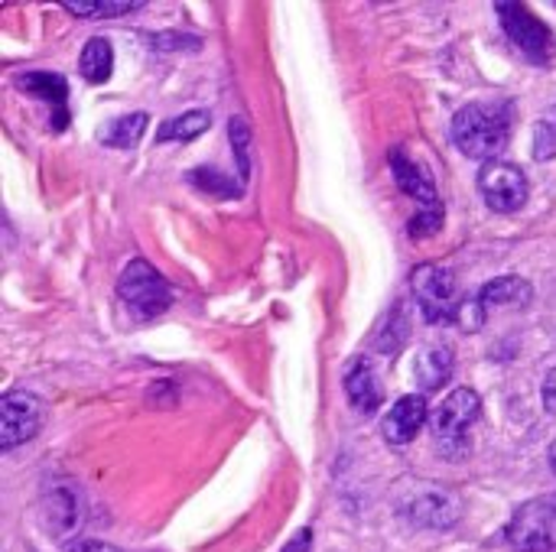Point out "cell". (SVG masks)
Returning a JSON list of instances; mask_svg holds the SVG:
<instances>
[{
	"label": "cell",
	"mask_w": 556,
	"mask_h": 552,
	"mask_svg": "<svg viewBox=\"0 0 556 552\" xmlns=\"http://www.w3.org/2000/svg\"><path fill=\"white\" fill-rule=\"evenodd\" d=\"M544 407H547V413H556V368L544 381Z\"/></svg>",
	"instance_id": "cell-26"
},
{
	"label": "cell",
	"mask_w": 556,
	"mask_h": 552,
	"mask_svg": "<svg viewBox=\"0 0 556 552\" xmlns=\"http://www.w3.org/2000/svg\"><path fill=\"white\" fill-rule=\"evenodd\" d=\"M13 85H16L20 91H26V94H33V98H39V101H46V104L55 107L52 130H62V127H65V120H68V111H65L68 85H65L62 75H55V72H20V75L13 78Z\"/></svg>",
	"instance_id": "cell-13"
},
{
	"label": "cell",
	"mask_w": 556,
	"mask_h": 552,
	"mask_svg": "<svg viewBox=\"0 0 556 552\" xmlns=\"http://www.w3.org/2000/svg\"><path fill=\"white\" fill-rule=\"evenodd\" d=\"M401 514L424 530H450L459 524L463 517V504L453 491H440V488H424L417 495H410L401 504Z\"/></svg>",
	"instance_id": "cell-9"
},
{
	"label": "cell",
	"mask_w": 556,
	"mask_h": 552,
	"mask_svg": "<svg viewBox=\"0 0 556 552\" xmlns=\"http://www.w3.org/2000/svg\"><path fill=\"white\" fill-rule=\"evenodd\" d=\"M482 416V400L472 387H456L433 413L430 429L440 442H463V436L472 429V423Z\"/></svg>",
	"instance_id": "cell-8"
},
{
	"label": "cell",
	"mask_w": 556,
	"mask_h": 552,
	"mask_svg": "<svg viewBox=\"0 0 556 552\" xmlns=\"http://www.w3.org/2000/svg\"><path fill=\"white\" fill-rule=\"evenodd\" d=\"M68 552H117V550H114V547H108V543H98V540H81V543L68 547Z\"/></svg>",
	"instance_id": "cell-27"
},
{
	"label": "cell",
	"mask_w": 556,
	"mask_h": 552,
	"mask_svg": "<svg viewBox=\"0 0 556 552\" xmlns=\"http://www.w3.org/2000/svg\"><path fill=\"white\" fill-rule=\"evenodd\" d=\"M453 322H456L463 332H479V329L485 325V306H482L479 299H463Z\"/></svg>",
	"instance_id": "cell-24"
},
{
	"label": "cell",
	"mask_w": 556,
	"mask_h": 552,
	"mask_svg": "<svg viewBox=\"0 0 556 552\" xmlns=\"http://www.w3.org/2000/svg\"><path fill=\"white\" fill-rule=\"evenodd\" d=\"M508 543L518 552H554L556 550V495L534 498L515 511L508 530Z\"/></svg>",
	"instance_id": "cell-4"
},
{
	"label": "cell",
	"mask_w": 556,
	"mask_h": 552,
	"mask_svg": "<svg viewBox=\"0 0 556 552\" xmlns=\"http://www.w3.org/2000/svg\"><path fill=\"white\" fill-rule=\"evenodd\" d=\"M556 156V107L534 127V159L547 163Z\"/></svg>",
	"instance_id": "cell-23"
},
{
	"label": "cell",
	"mask_w": 556,
	"mask_h": 552,
	"mask_svg": "<svg viewBox=\"0 0 556 552\" xmlns=\"http://www.w3.org/2000/svg\"><path fill=\"white\" fill-rule=\"evenodd\" d=\"M345 397L358 413H378V407L384 403V387L378 381V371L371 364V358H355L352 368L345 371Z\"/></svg>",
	"instance_id": "cell-12"
},
{
	"label": "cell",
	"mask_w": 556,
	"mask_h": 552,
	"mask_svg": "<svg viewBox=\"0 0 556 552\" xmlns=\"http://www.w3.org/2000/svg\"><path fill=\"white\" fill-rule=\"evenodd\" d=\"M424 423H430V410L427 400L420 394H407L401 397L381 420V433L391 446H407L417 439V433L424 429Z\"/></svg>",
	"instance_id": "cell-11"
},
{
	"label": "cell",
	"mask_w": 556,
	"mask_h": 552,
	"mask_svg": "<svg viewBox=\"0 0 556 552\" xmlns=\"http://www.w3.org/2000/svg\"><path fill=\"white\" fill-rule=\"evenodd\" d=\"M42 521L52 537H68L81 524V504L72 488H55L42 504Z\"/></svg>",
	"instance_id": "cell-14"
},
{
	"label": "cell",
	"mask_w": 556,
	"mask_h": 552,
	"mask_svg": "<svg viewBox=\"0 0 556 552\" xmlns=\"http://www.w3.org/2000/svg\"><path fill=\"white\" fill-rule=\"evenodd\" d=\"M453 143L482 163H495L511 140V107L502 101H472L453 117Z\"/></svg>",
	"instance_id": "cell-1"
},
{
	"label": "cell",
	"mask_w": 556,
	"mask_h": 552,
	"mask_svg": "<svg viewBox=\"0 0 556 552\" xmlns=\"http://www.w3.org/2000/svg\"><path fill=\"white\" fill-rule=\"evenodd\" d=\"M228 137H231V143H235V159H238V176H241V182L251 176L248 169H251V156H248V146H251V130H248V124H244V117H231V124H228Z\"/></svg>",
	"instance_id": "cell-22"
},
{
	"label": "cell",
	"mask_w": 556,
	"mask_h": 552,
	"mask_svg": "<svg viewBox=\"0 0 556 552\" xmlns=\"http://www.w3.org/2000/svg\"><path fill=\"white\" fill-rule=\"evenodd\" d=\"M46 423V403L36 394L10 390L0 397V452H13L29 442Z\"/></svg>",
	"instance_id": "cell-6"
},
{
	"label": "cell",
	"mask_w": 556,
	"mask_h": 552,
	"mask_svg": "<svg viewBox=\"0 0 556 552\" xmlns=\"http://www.w3.org/2000/svg\"><path fill=\"white\" fill-rule=\"evenodd\" d=\"M147 114L143 111H137V114H127V117H117V120H111L98 137H101V143L104 146H114V150H130V146H137L140 143V137H143V130H147Z\"/></svg>",
	"instance_id": "cell-19"
},
{
	"label": "cell",
	"mask_w": 556,
	"mask_h": 552,
	"mask_svg": "<svg viewBox=\"0 0 556 552\" xmlns=\"http://www.w3.org/2000/svg\"><path fill=\"white\" fill-rule=\"evenodd\" d=\"M78 72H81V78H85V81H91V85L108 81V78H111V72H114V46H111V39H104V36H91V39L85 42V49H81Z\"/></svg>",
	"instance_id": "cell-17"
},
{
	"label": "cell",
	"mask_w": 556,
	"mask_h": 552,
	"mask_svg": "<svg viewBox=\"0 0 556 552\" xmlns=\"http://www.w3.org/2000/svg\"><path fill=\"white\" fill-rule=\"evenodd\" d=\"M453 368H456L453 348L433 345V348H427V351L417 355V361H414V377H417L420 390L430 394V390H440V387L453 377Z\"/></svg>",
	"instance_id": "cell-15"
},
{
	"label": "cell",
	"mask_w": 556,
	"mask_h": 552,
	"mask_svg": "<svg viewBox=\"0 0 556 552\" xmlns=\"http://www.w3.org/2000/svg\"><path fill=\"white\" fill-rule=\"evenodd\" d=\"M117 296L143 322L163 316L173 306V290H169L166 277L153 264H147V260H130L121 270V277H117Z\"/></svg>",
	"instance_id": "cell-2"
},
{
	"label": "cell",
	"mask_w": 556,
	"mask_h": 552,
	"mask_svg": "<svg viewBox=\"0 0 556 552\" xmlns=\"http://www.w3.org/2000/svg\"><path fill=\"white\" fill-rule=\"evenodd\" d=\"M391 172H394L397 189L404 195H410L420 205V211H443V202H440V192H437L430 172L417 159H410L404 153V146H394L391 150Z\"/></svg>",
	"instance_id": "cell-10"
},
{
	"label": "cell",
	"mask_w": 556,
	"mask_h": 552,
	"mask_svg": "<svg viewBox=\"0 0 556 552\" xmlns=\"http://www.w3.org/2000/svg\"><path fill=\"white\" fill-rule=\"evenodd\" d=\"M309 547H313V530L306 527V530H300V534L283 547V552H309Z\"/></svg>",
	"instance_id": "cell-25"
},
{
	"label": "cell",
	"mask_w": 556,
	"mask_h": 552,
	"mask_svg": "<svg viewBox=\"0 0 556 552\" xmlns=\"http://www.w3.org/2000/svg\"><path fill=\"white\" fill-rule=\"evenodd\" d=\"M551 468H554V475H556V439H554V446H551Z\"/></svg>",
	"instance_id": "cell-28"
},
{
	"label": "cell",
	"mask_w": 556,
	"mask_h": 552,
	"mask_svg": "<svg viewBox=\"0 0 556 552\" xmlns=\"http://www.w3.org/2000/svg\"><path fill=\"white\" fill-rule=\"evenodd\" d=\"M495 13H498V20H502L505 36L515 42V49H518L521 55H528V59H531V62H538V65L554 62V55H556L554 29H551L541 16H534V13H531V7H525V3H511V0H502V3H495Z\"/></svg>",
	"instance_id": "cell-3"
},
{
	"label": "cell",
	"mask_w": 556,
	"mask_h": 552,
	"mask_svg": "<svg viewBox=\"0 0 556 552\" xmlns=\"http://www.w3.org/2000/svg\"><path fill=\"white\" fill-rule=\"evenodd\" d=\"M189 182L195 185V189H202V192H208V195H218V198H238L241 195V182H235L231 176H225V172H218V169H192L189 172Z\"/></svg>",
	"instance_id": "cell-21"
},
{
	"label": "cell",
	"mask_w": 556,
	"mask_h": 552,
	"mask_svg": "<svg viewBox=\"0 0 556 552\" xmlns=\"http://www.w3.org/2000/svg\"><path fill=\"white\" fill-rule=\"evenodd\" d=\"M479 192L485 198V205L498 215H511L518 208H525L531 185L528 176L521 172V166L508 163V159H495V163H482L479 169Z\"/></svg>",
	"instance_id": "cell-7"
},
{
	"label": "cell",
	"mask_w": 556,
	"mask_h": 552,
	"mask_svg": "<svg viewBox=\"0 0 556 552\" xmlns=\"http://www.w3.org/2000/svg\"><path fill=\"white\" fill-rule=\"evenodd\" d=\"M410 290L427 322H453L456 319V280L440 264H420L410 273Z\"/></svg>",
	"instance_id": "cell-5"
},
{
	"label": "cell",
	"mask_w": 556,
	"mask_h": 552,
	"mask_svg": "<svg viewBox=\"0 0 556 552\" xmlns=\"http://www.w3.org/2000/svg\"><path fill=\"white\" fill-rule=\"evenodd\" d=\"M62 7L75 16H88V20H111V16H124L140 10V0H62Z\"/></svg>",
	"instance_id": "cell-20"
},
{
	"label": "cell",
	"mask_w": 556,
	"mask_h": 552,
	"mask_svg": "<svg viewBox=\"0 0 556 552\" xmlns=\"http://www.w3.org/2000/svg\"><path fill=\"white\" fill-rule=\"evenodd\" d=\"M212 127V114L208 111H186L179 117L163 120V127L156 130V143H169V140H195Z\"/></svg>",
	"instance_id": "cell-18"
},
{
	"label": "cell",
	"mask_w": 556,
	"mask_h": 552,
	"mask_svg": "<svg viewBox=\"0 0 556 552\" xmlns=\"http://www.w3.org/2000/svg\"><path fill=\"white\" fill-rule=\"evenodd\" d=\"M531 299H534V286L525 277H515V273L489 280L479 290V303L485 309H492V306H528Z\"/></svg>",
	"instance_id": "cell-16"
}]
</instances>
